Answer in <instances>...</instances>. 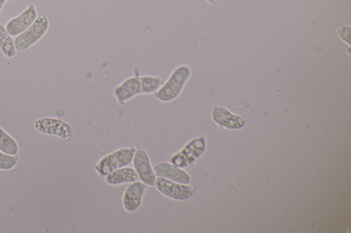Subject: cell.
<instances>
[{
  "label": "cell",
  "mask_w": 351,
  "mask_h": 233,
  "mask_svg": "<svg viewBox=\"0 0 351 233\" xmlns=\"http://www.w3.org/2000/svg\"><path fill=\"white\" fill-rule=\"evenodd\" d=\"M191 68L189 65L181 64L176 66L169 74L167 80L154 93L157 100L168 102L178 97L191 75Z\"/></svg>",
  "instance_id": "cell-1"
},
{
  "label": "cell",
  "mask_w": 351,
  "mask_h": 233,
  "mask_svg": "<svg viewBox=\"0 0 351 233\" xmlns=\"http://www.w3.org/2000/svg\"><path fill=\"white\" fill-rule=\"evenodd\" d=\"M49 26L45 15L37 16L33 24L17 36L14 40L17 51H24L38 42L46 33Z\"/></svg>",
  "instance_id": "cell-2"
},
{
  "label": "cell",
  "mask_w": 351,
  "mask_h": 233,
  "mask_svg": "<svg viewBox=\"0 0 351 233\" xmlns=\"http://www.w3.org/2000/svg\"><path fill=\"white\" fill-rule=\"evenodd\" d=\"M134 148H124L104 156L95 165L97 172L106 176L112 171L128 165L133 159L135 152Z\"/></svg>",
  "instance_id": "cell-3"
},
{
  "label": "cell",
  "mask_w": 351,
  "mask_h": 233,
  "mask_svg": "<svg viewBox=\"0 0 351 233\" xmlns=\"http://www.w3.org/2000/svg\"><path fill=\"white\" fill-rule=\"evenodd\" d=\"M154 186L162 195L176 200H185L192 196L195 189L188 184H181L172 180L158 177Z\"/></svg>",
  "instance_id": "cell-4"
},
{
  "label": "cell",
  "mask_w": 351,
  "mask_h": 233,
  "mask_svg": "<svg viewBox=\"0 0 351 233\" xmlns=\"http://www.w3.org/2000/svg\"><path fill=\"white\" fill-rule=\"evenodd\" d=\"M142 94L140 72L134 70V75L127 78L113 90V95L120 105L125 104L136 96Z\"/></svg>",
  "instance_id": "cell-5"
},
{
  "label": "cell",
  "mask_w": 351,
  "mask_h": 233,
  "mask_svg": "<svg viewBox=\"0 0 351 233\" xmlns=\"http://www.w3.org/2000/svg\"><path fill=\"white\" fill-rule=\"evenodd\" d=\"M37 16L36 8L31 3L18 16L10 19L5 27L11 36H17L29 27Z\"/></svg>",
  "instance_id": "cell-6"
},
{
  "label": "cell",
  "mask_w": 351,
  "mask_h": 233,
  "mask_svg": "<svg viewBox=\"0 0 351 233\" xmlns=\"http://www.w3.org/2000/svg\"><path fill=\"white\" fill-rule=\"evenodd\" d=\"M132 161L140 180L145 185L154 186L156 176L146 151L143 149L135 151Z\"/></svg>",
  "instance_id": "cell-7"
},
{
  "label": "cell",
  "mask_w": 351,
  "mask_h": 233,
  "mask_svg": "<svg viewBox=\"0 0 351 233\" xmlns=\"http://www.w3.org/2000/svg\"><path fill=\"white\" fill-rule=\"evenodd\" d=\"M34 126L39 132L55 135L64 139L70 137L72 135L70 125L60 119L40 118L36 121Z\"/></svg>",
  "instance_id": "cell-8"
},
{
  "label": "cell",
  "mask_w": 351,
  "mask_h": 233,
  "mask_svg": "<svg viewBox=\"0 0 351 233\" xmlns=\"http://www.w3.org/2000/svg\"><path fill=\"white\" fill-rule=\"evenodd\" d=\"M153 169L157 177H162L181 184H189L191 181V177L186 172L172 163H160Z\"/></svg>",
  "instance_id": "cell-9"
},
{
  "label": "cell",
  "mask_w": 351,
  "mask_h": 233,
  "mask_svg": "<svg viewBox=\"0 0 351 233\" xmlns=\"http://www.w3.org/2000/svg\"><path fill=\"white\" fill-rule=\"evenodd\" d=\"M145 184L141 181H134L126 188L123 197V205L128 212H134L141 206Z\"/></svg>",
  "instance_id": "cell-10"
},
{
  "label": "cell",
  "mask_w": 351,
  "mask_h": 233,
  "mask_svg": "<svg viewBox=\"0 0 351 233\" xmlns=\"http://www.w3.org/2000/svg\"><path fill=\"white\" fill-rule=\"evenodd\" d=\"M211 115L215 123L228 128L239 129L245 124V120L241 116L231 113L223 107H214Z\"/></svg>",
  "instance_id": "cell-11"
},
{
  "label": "cell",
  "mask_w": 351,
  "mask_h": 233,
  "mask_svg": "<svg viewBox=\"0 0 351 233\" xmlns=\"http://www.w3.org/2000/svg\"><path fill=\"white\" fill-rule=\"evenodd\" d=\"M105 177L106 182L110 185L131 183L138 180L136 170L133 168L125 167L115 169Z\"/></svg>",
  "instance_id": "cell-12"
},
{
  "label": "cell",
  "mask_w": 351,
  "mask_h": 233,
  "mask_svg": "<svg viewBox=\"0 0 351 233\" xmlns=\"http://www.w3.org/2000/svg\"><path fill=\"white\" fill-rule=\"evenodd\" d=\"M206 141L204 137H198L189 141L180 152L186 159L189 165L193 164L204 152Z\"/></svg>",
  "instance_id": "cell-13"
},
{
  "label": "cell",
  "mask_w": 351,
  "mask_h": 233,
  "mask_svg": "<svg viewBox=\"0 0 351 233\" xmlns=\"http://www.w3.org/2000/svg\"><path fill=\"white\" fill-rule=\"evenodd\" d=\"M0 49L4 56L8 58L14 57L16 53L14 40L2 24H0Z\"/></svg>",
  "instance_id": "cell-14"
},
{
  "label": "cell",
  "mask_w": 351,
  "mask_h": 233,
  "mask_svg": "<svg viewBox=\"0 0 351 233\" xmlns=\"http://www.w3.org/2000/svg\"><path fill=\"white\" fill-rule=\"evenodd\" d=\"M142 94L156 92L162 85V78L152 75H140Z\"/></svg>",
  "instance_id": "cell-15"
},
{
  "label": "cell",
  "mask_w": 351,
  "mask_h": 233,
  "mask_svg": "<svg viewBox=\"0 0 351 233\" xmlns=\"http://www.w3.org/2000/svg\"><path fill=\"white\" fill-rule=\"evenodd\" d=\"M0 151L10 155H16L19 146L16 141L0 127Z\"/></svg>",
  "instance_id": "cell-16"
},
{
  "label": "cell",
  "mask_w": 351,
  "mask_h": 233,
  "mask_svg": "<svg viewBox=\"0 0 351 233\" xmlns=\"http://www.w3.org/2000/svg\"><path fill=\"white\" fill-rule=\"evenodd\" d=\"M18 161L17 156L10 155L0 151V170L12 169Z\"/></svg>",
  "instance_id": "cell-17"
},
{
  "label": "cell",
  "mask_w": 351,
  "mask_h": 233,
  "mask_svg": "<svg viewBox=\"0 0 351 233\" xmlns=\"http://www.w3.org/2000/svg\"><path fill=\"white\" fill-rule=\"evenodd\" d=\"M171 163L182 168L187 167L189 164L186 160V159L184 156V155L180 152L175 153L170 159Z\"/></svg>",
  "instance_id": "cell-18"
},
{
  "label": "cell",
  "mask_w": 351,
  "mask_h": 233,
  "mask_svg": "<svg viewBox=\"0 0 351 233\" xmlns=\"http://www.w3.org/2000/svg\"><path fill=\"white\" fill-rule=\"evenodd\" d=\"M337 33L342 40L350 44V27L342 25L337 29Z\"/></svg>",
  "instance_id": "cell-19"
},
{
  "label": "cell",
  "mask_w": 351,
  "mask_h": 233,
  "mask_svg": "<svg viewBox=\"0 0 351 233\" xmlns=\"http://www.w3.org/2000/svg\"><path fill=\"white\" fill-rule=\"evenodd\" d=\"M8 0H0V12L4 5V4L5 3V2L7 1Z\"/></svg>",
  "instance_id": "cell-20"
},
{
  "label": "cell",
  "mask_w": 351,
  "mask_h": 233,
  "mask_svg": "<svg viewBox=\"0 0 351 233\" xmlns=\"http://www.w3.org/2000/svg\"><path fill=\"white\" fill-rule=\"evenodd\" d=\"M206 1L210 3H214L215 2V0H206Z\"/></svg>",
  "instance_id": "cell-21"
}]
</instances>
